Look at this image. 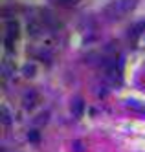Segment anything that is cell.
<instances>
[{"instance_id": "11", "label": "cell", "mask_w": 145, "mask_h": 152, "mask_svg": "<svg viewBox=\"0 0 145 152\" xmlns=\"http://www.w3.org/2000/svg\"><path fill=\"white\" fill-rule=\"evenodd\" d=\"M29 139H31V141H37V139H39V134H37V132H33V134H29Z\"/></svg>"}, {"instance_id": "5", "label": "cell", "mask_w": 145, "mask_h": 152, "mask_svg": "<svg viewBox=\"0 0 145 152\" xmlns=\"http://www.w3.org/2000/svg\"><path fill=\"white\" fill-rule=\"evenodd\" d=\"M11 72H15V66H11L7 61H4V62H2V73H4V77H7Z\"/></svg>"}, {"instance_id": "3", "label": "cell", "mask_w": 145, "mask_h": 152, "mask_svg": "<svg viewBox=\"0 0 145 152\" xmlns=\"http://www.w3.org/2000/svg\"><path fill=\"white\" fill-rule=\"evenodd\" d=\"M72 112L75 114V117H81V114H83V99H77L72 103Z\"/></svg>"}, {"instance_id": "10", "label": "cell", "mask_w": 145, "mask_h": 152, "mask_svg": "<svg viewBox=\"0 0 145 152\" xmlns=\"http://www.w3.org/2000/svg\"><path fill=\"white\" fill-rule=\"evenodd\" d=\"M2 121H4V125H9V121H11L9 112H7V108H6V106H2Z\"/></svg>"}, {"instance_id": "6", "label": "cell", "mask_w": 145, "mask_h": 152, "mask_svg": "<svg viewBox=\"0 0 145 152\" xmlns=\"http://www.w3.org/2000/svg\"><path fill=\"white\" fill-rule=\"evenodd\" d=\"M72 148H74V152H85V150H86V147H85L83 141H74Z\"/></svg>"}, {"instance_id": "7", "label": "cell", "mask_w": 145, "mask_h": 152, "mask_svg": "<svg viewBox=\"0 0 145 152\" xmlns=\"http://www.w3.org/2000/svg\"><path fill=\"white\" fill-rule=\"evenodd\" d=\"M127 104H129L130 108H134V110H145V106H143V104H140L136 99H129V101H127Z\"/></svg>"}, {"instance_id": "1", "label": "cell", "mask_w": 145, "mask_h": 152, "mask_svg": "<svg viewBox=\"0 0 145 152\" xmlns=\"http://www.w3.org/2000/svg\"><path fill=\"white\" fill-rule=\"evenodd\" d=\"M138 0H112L107 7H105V17L108 20H118V18H123L129 11H132L136 6Z\"/></svg>"}, {"instance_id": "9", "label": "cell", "mask_w": 145, "mask_h": 152, "mask_svg": "<svg viewBox=\"0 0 145 152\" xmlns=\"http://www.w3.org/2000/svg\"><path fill=\"white\" fill-rule=\"evenodd\" d=\"M33 73H35V66H33V64H26L24 66V75L26 77H31Z\"/></svg>"}, {"instance_id": "2", "label": "cell", "mask_w": 145, "mask_h": 152, "mask_svg": "<svg viewBox=\"0 0 145 152\" xmlns=\"http://www.w3.org/2000/svg\"><path fill=\"white\" fill-rule=\"evenodd\" d=\"M37 99H39V97H37V94L35 92H26L24 94V97H22V101H24V108H33V106H35V103H37Z\"/></svg>"}, {"instance_id": "4", "label": "cell", "mask_w": 145, "mask_h": 152, "mask_svg": "<svg viewBox=\"0 0 145 152\" xmlns=\"http://www.w3.org/2000/svg\"><path fill=\"white\" fill-rule=\"evenodd\" d=\"M141 31H145V20H143V22H140V24H136L134 29H130V31H129V37H138Z\"/></svg>"}, {"instance_id": "8", "label": "cell", "mask_w": 145, "mask_h": 152, "mask_svg": "<svg viewBox=\"0 0 145 152\" xmlns=\"http://www.w3.org/2000/svg\"><path fill=\"white\" fill-rule=\"evenodd\" d=\"M46 121H48V112L39 114V117L33 119V123H35V125H42V123H46Z\"/></svg>"}]
</instances>
